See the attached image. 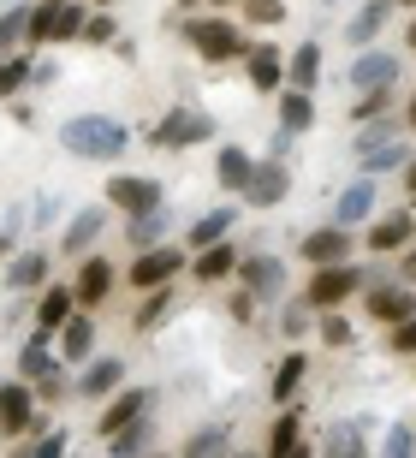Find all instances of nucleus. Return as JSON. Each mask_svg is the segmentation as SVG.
I'll list each match as a JSON object with an SVG mask.
<instances>
[{"label": "nucleus", "instance_id": "40", "mask_svg": "<svg viewBox=\"0 0 416 458\" xmlns=\"http://www.w3.org/2000/svg\"><path fill=\"white\" fill-rule=\"evenodd\" d=\"M24 30H30V6L18 0V6H6V13H0V54H13L18 42H24Z\"/></svg>", "mask_w": 416, "mask_h": 458}, {"label": "nucleus", "instance_id": "50", "mask_svg": "<svg viewBox=\"0 0 416 458\" xmlns=\"http://www.w3.org/2000/svg\"><path fill=\"white\" fill-rule=\"evenodd\" d=\"M386 345H393L399 357H416V316H411V322H399V327H393V334H386Z\"/></svg>", "mask_w": 416, "mask_h": 458}, {"label": "nucleus", "instance_id": "23", "mask_svg": "<svg viewBox=\"0 0 416 458\" xmlns=\"http://www.w3.org/2000/svg\"><path fill=\"white\" fill-rule=\"evenodd\" d=\"M386 18H393V0H363V6L351 13V24H345V42L369 48V42H375V36L386 30Z\"/></svg>", "mask_w": 416, "mask_h": 458}, {"label": "nucleus", "instance_id": "35", "mask_svg": "<svg viewBox=\"0 0 416 458\" xmlns=\"http://www.w3.org/2000/svg\"><path fill=\"white\" fill-rule=\"evenodd\" d=\"M42 280H48V256H42V250L13 256V268H6V286H13V292H30V286H42Z\"/></svg>", "mask_w": 416, "mask_h": 458}, {"label": "nucleus", "instance_id": "29", "mask_svg": "<svg viewBox=\"0 0 416 458\" xmlns=\"http://www.w3.org/2000/svg\"><path fill=\"white\" fill-rule=\"evenodd\" d=\"M191 274H197L202 286H215V280L238 274V250H233V244H208V250H197V256H191Z\"/></svg>", "mask_w": 416, "mask_h": 458}, {"label": "nucleus", "instance_id": "31", "mask_svg": "<svg viewBox=\"0 0 416 458\" xmlns=\"http://www.w3.org/2000/svg\"><path fill=\"white\" fill-rule=\"evenodd\" d=\"M303 375H310V357H303L298 345H292V352H285L280 363H274V399H280V405H292V399H298Z\"/></svg>", "mask_w": 416, "mask_h": 458}, {"label": "nucleus", "instance_id": "33", "mask_svg": "<svg viewBox=\"0 0 416 458\" xmlns=\"http://www.w3.org/2000/svg\"><path fill=\"white\" fill-rule=\"evenodd\" d=\"M149 441H155V417H137L132 428H119L114 441H107V453L114 458H149Z\"/></svg>", "mask_w": 416, "mask_h": 458}, {"label": "nucleus", "instance_id": "57", "mask_svg": "<svg viewBox=\"0 0 416 458\" xmlns=\"http://www.w3.org/2000/svg\"><path fill=\"white\" fill-rule=\"evenodd\" d=\"M404 42H411V48H416V18H411V30H404Z\"/></svg>", "mask_w": 416, "mask_h": 458}, {"label": "nucleus", "instance_id": "47", "mask_svg": "<svg viewBox=\"0 0 416 458\" xmlns=\"http://www.w3.org/2000/svg\"><path fill=\"white\" fill-rule=\"evenodd\" d=\"M83 24H89V13H83L78 0H66V6H60V24H54V42H72V36L83 42Z\"/></svg>", "mask_w": 416, "mask_h": 458}, {"label": "nucleus", "instance_id": "48", "mask_svg": "<svg viewBox=\"0 0 416 458\" xmlns=\"http://www.w3.org/2000/svg\"><path fill=\"white\" fill-rule=\"evenodd\" d=\"M244 13H250V24H280L285 0H244Z\"/></svg>", "mask_w": 416, "mask_h": 458}, {"label": "nucleus", "instance_id": "49", "mask_svg": "<svg viewBox=\"0 0 416 458\" xmlns=\"http://www.w3.org/2000/svg\"><path fill=\"white\" fill-rule=\"evenodd\" d=\"M114 18H107V13H89V24H83V42H96V48H107V42H114Z\"/></svg>", "mask_w": 416, "mask_h": 458}, {"label": "nucleus", "instance_id": "15", "mask_svg": "<svg viewBox=\"0 0 416 458\" xmlns=\"http://www.w3.org/2000/svg\"><path fill=\"white\" fill-rule=\"evenodd\" d=\"M72 292H78V310H96L107 292H114V262L107 256H83L78 280H72Z\"/></svg>", "mask_w": 416, "mask_h": 458}, {"label": "nucleus", "instance_id": "37", "mask_svg": "<svg viewBox=\"0 0 416 458\" xmlns=\"http://www.w3.org/2000/svg\"><path fill=\"white\" fill-rule=\"evenodd\" d=\"M280 334H285L292 345H298V340H310V334H316V310L303 304V298H292V304L280 310Z\"/></svg>", "mask_w": 416, "mask_h": 458}, {"label": "nucleus", "instance_id": "11", "mask_svg": "<svg viewBox=\"0 0 416 458\" xmlns=\"http://www.w3.org/2000/svg\"><path fill=\"white\" fill-rule=\"evenodd\" d=\"M298 256L310 268H333V262H351V233L345 226H316V233L298 238Z\"/></svg>", "mask_w": 416, "mask_h": 458}, {"label": "nucleus", "instance_id": "43", "mask_svg": "<svg viewBox=\"0 0 416 458\" xmlns=\"http://www.w3.org/2000/svg\"><path fill=\"white\" fill-rule=\"evenodd\" d=\"M166 310H173V292L161 286V292H149V298H143V310H137V322H132V327H137V334H155V327L166 322Z\"/></svg>", "mask_w": 416, "mask_h": 458}, {"label": "nucleus", "instance_id": "64", "mask_svg": "<svg viewBox=\"0 0 416 458\" xmlns=\"http://www.w3.org/2000/svg\"><path fill=\"white\" fill-rule=\"evenodd\" d=\"M149 458H161V453H149Z\"/></svg>", "mask_w": 416, "mask_h": 458}, {"label": "nucleus", "instance_id": "9", "mask_svg": "<svg viewBox=\"0 0 416 458\" xmlns=\"http://www.w3.org/2000/svg\"><path fill=\"white\" fill-rule=\"evenodd\" d=\"M357 96H375V89H393L399 84V54L386 48H363L357 60H351V78H345Z\"/></svg>", "mask_w": 416, "mask_h": 458}, {"label": "nucleus", "instance_id": "2", "mask_svg": "<svg viewBox=\"0 0 416 458\" xmlns=\"http://www.w3.org/2000/svg\"><path fill=\"white\" fill-rule=\"evenodd\" d=\"M357 292H369V274L357 268V262H333V268H316L303 280V304L316 310V316H327V310L351 304Z\"/></svg>", "mask_w": 416, "mask_h": 458}, {"label": "nucleus", "instance_id": "36", "mask_svg": "<svg viewBox=\"0 0 416 458\" xmlns=\"http://www.w3.org/2000/svg\"><path fill=\"white\" fill-rule=\"evenodd\" d=\"M357 167L375 179V173H393V167H411V149H404V137H393V143H381V149H369V155H357Z\"/></svg>", "mask_w": 416, "mask_h": 458}, {"label": "nucleus", "instance_id": "4", "mask_svg": "<svg viewBox=\"0 0 416 458\" xmlns=\"http://www.w3.org/2000/svg\"><path fill=\"white\" fill-rule=\"evenodd\" d=\"M208 137H215V119L202 114V107H166L155 119L149 143L155 149H191V143H208Z\"/></svg>", "mask_w": 416, "mask_h": 458}, {"label": "nucleus", "instance_id": "41", "mask_svg": "<svg viewBox=\"0 0 416 458\" xmlns=\"http://www.w3.org/2000/svg\"><path fill=\"white\" fill-rule=\"evenodd\" d=\"M24 84H36L30 54H13V60H0V96H18Z\"/></svg>", "mask_w": 416, "mask_h": 458}, {"label": "nucleus", "instance_id": "7", "mask_svg": "<svg viewBox=\"0 0 416 458\" xmlns=\"http://www.w3.org/2000/svg\"><path fill=\"white\" fill-rule=\"evenodd\" d=\"M155 411V387H119L107 405H101V417H96V435L101 441H114L119 428H132L137 417H149Z\"/></svg>", "mask_w": 416, "mask_h": 458}, {"label": "nucleus", "instance_id": "18", "mask_svg": "<svg viewBox=\"0 0 416 458\" xmlns=\"http://www.w3.org/2000/svg\"><path fill=\"white\" fill-rule=\"evenodd\" d=\"M363 435H369V417H351V423H333L316 458H369V441H363Z\"/></svg>", "mask_w": 416, "mask_h": 458}, {"label": "nucleus", "instance_id": "6", "mask_svg": "<svg viewBox=\"0 0 416 458\" xmlns=\"http://www.w3.org/2000/svg\"><path fill=\"white\" fill-rule=\"evenodd\" d=\"M107 203L137 221V215L161 208L166 197H161V179H149V173H114V179H107Z\"/></svg>", "mask_w": 416, "mask_h": 458}, {"label": "nucleus", "instance_id": "13", "mask_svg": "<svg viewBox=\"0 0 416 458\" xmlns=\"http://www.w3.org/2000/svg\"><path fill=\"white\" fill-rule=\"evenodd\" d=\"M363 304H369V316H375V322H411L416 316V286H369L363 292Z\"/></svg>", "mask_w": 416, "mask_h": 458}, {"label": "nucleus", "instance_id": "63", "mask_svg": "<svg viewBox=\"0 0 416 458\" xmlns=\"http://www.w3.org/2000/svg\"><path fill=\"white\" fill-rule=\"evenodd\" d=\"M220 6H233V0H220Z\"/></svg>", "mask_w": 416, "mask_h": 458}, {"label": "nucleus", "instance_id": "25", "mask_svg": "<svg viewBox=\"0 0 416 458\" xmlns=\"http://www.w3.org/2000/svg\"><path fill=\"white\" fill-rule=\"evenodd\" d=\"M303 441V411L298 405H280V417H274V428H267V446L262 458H292V446Z\"/></svg>", "mask_w": 416, "mask_h": 458}, {"label": "nucleus", "instance_id": "44", "mask_svg": "<svg viewBox=\"0 0 416 458\" xmlns=\"http://www.w3.org/2000/svg\"><path fill=\"white\" fill-rule=\"evenodd\" d=\"M393 137H399V119H375V125H363V131L351 137V149L369 155V149H381V143H393Z\"/></svg>", "mask_w": 416, "mask_h": 458}, {"label": "nucleus", "instance_id": "22", "mask_svg": "<svg viewBox=\"0 0 416 458\" xmlns=\"http://www.w3.org/2000/svg\"><path fill=\"white\" fill-rule=\"evenodd\" d=\"M411 238H416V221L399 208V215H381V221L369 226V250H375V256H386V250H411Z\"/></svg>", "mask_w": 416, "mask_h": 458}, {"label": "nucleus", "instance_id": "19", "mask_svg": "<svg viewBox=\"0 0 416 458\" xmlns=\"http://www.w3.org/2000/svg\"><path fill=\"white\" fill-rule=\"evenodd\" d=\"M101 226H107V208H78L66 221V233H60V250L66 256H89V244L101 238Z\"/></svg>", "mask_w": 416, "mask_h": 458}, {"label": "nucleus", "instance_id": "55", "mask_svg": "<svg viewBox=\"0 0 416 458\" xmlns=\"http://www.w3.org/2000/svg\"><path fill=\"white\" fill-rule=\"evenodd\" d=\"M404 125H411V131H416V96H411V102H404Z\"/></svg>", "mask_w": 416, "mask_h": 458}, {"label": "nucleus", "instance_id": "17", "mask_svg": "<svg viewBox=\"0 0 416 458\" xmlns=\"http://www.w3.org/2000/svg\"><path fill=\"white\" fill-rule=\"evenodd\" d=\"M369 208H375V179L363 173V179H351V185L339 191V203H333V226H345V233H351V226L369 221Z\"/></svg>", "mask_w": 416, "mask_h": 458}, {"label": "nucleus", "instance_id": "16", "mask_svg": "<svg viewBox=\"0 0 416 458\" xmlns=\"http://www.w3.org/2000/svg\"><path fill=\"white\" fill-rule=\"evenodd\" d=\"M72 316H78V292H72V286H48V292H42V304H36V334L54 340Z\"/></svg>", "mask_w": 416, "mask_h": 458}, {"label": "nucleus", "instance_id": "56", "mask_svg": "<svg viewBox=\"0 0 416 458\" xmlns=\"http://www.w3.org/2000/svg\"><path fill=\"white\" fill-rule=\"evenodd\" d=\"M292 458H316V453H310V446H303V441H298V446H292Z\"/></svg>", "mask_w": 416, "mask_h": 458}, {"label": "nucleus", "instance_id": "38", "mask_svg": "<svg viewBox=\"0 0 416 458\" xmlns=\"http://www.w3.org/2000/svg\"><path fill=\"white\" fill-rule=\"evenodd\" d=\"M72 453V435L66 428H48L42 441H18L13 446V458H66Z\"/></svg>", "mask_w": 416, "mask_h": 458}, {"label": "nucleus", "instance_id": "28", "mask_svg": "<svg viewBox=\"0 0 416 458\" xmlns=\"http://www.w3.org/2000/svg\"><path fill=\"white\" fill-rule=\"evenodd\" d=\"M54 369H66V363L48 352L42 334H30V340L18 345V381H42V375H54Z\"/></svg>", "mask_w": 416, "mask_h": 458}, {"label": "nucleus", "instance_id": "5", "mask_svg": "<svg viewBox=\"0 0 416 458\" xmlns=\"http://www.w3.org/2000/svg\"><path fill=\"white\" fill-rule=\"evenodd\" d=\"M184 262H191V256H184L179 244H155V250H137L125 280H132L137 292H161V286H173V274H184Z\"/></svg>", "mask_w": 416, "mask_h": 458}, {"label": "nucleus", "instance_id": "1", "mask_svg": "<svg viewBox=\"0 0 416 458\" xmlns=\"http://www.w3.org/2000/svg\"><path fill=\"white\" fill-rule=\"evenodd\" d=\"M60 143H66V155H78V161H114V155L132 143V131H125L114 114H72L66 125H60Z\"/></svg>", "mask_w": 416, "mask_h": 458}, {"label": "nucleus", "instance_id": "10", "mask_svg": "<svg viewBox=\"0 0 416 458\" xmlns=\"http://www.w3.org/2000/svg\"><path fill=\"white\" fill-rule=\"evenodd\" d=\"M285 197H292V167L285 161H256V173H250V185H244V203L250 208H280Z\"/></svg>", "mask_w": 416, "mask_h": 458}, {"label": "nucleus", "instance_id": "12", "mask_svg": "<svg viewBox=\"0 0 416 458\" xmlns=\"http://www.w3.org/2000/svg\"><path fill=\"white\" fill-rule=\"evenodd\" d=\"M30 417H36V387H30V381H18V375H13V381H0V428L18 441Z\"/></svg>", "mask_w": 416, "mask_h": 458}, {"label": "nucleus", "instance_id": "3", "mask_svg": "<svg viewBox=\"0 0 416 458\" xmlns=\"http://www.w3.org/2000/svg\"><path fill=\"white\" fill-rule=\"evenodd\" d=\"M184 42L208 60V66H220V60H244L250 42L226 24V18H184Z\"/></svg>", "mask_w": 416, "mask_h": 458}, {"label": "nucleus", "instance_id": "42", "mask_svg": "<svg viewBox=\"0 0 416 458\" xmlns=\"http://www.w3.org/2000/svg\"><path fill=\"white\" fill-rule=\"evenodd\" d=\"M54 24H60V6H54V0H36V6H30V30H24V42H36V48H42V42H54Z\"/></svg>", "mask_w": 416, "mask_h": 458}, {"label": "nucleus", "instance_id": "58", "mask_svg": "<svg viewBox=\"0 0 416 458\" xmlns=\"http://www.w3.org/2000/svg\"><path fill=\"white\" fill-rule=\"evenodd\" d=\"M226 458H256V453H226Z\"/></svg>", "mask_w": 416, "mask_h": 458}, {"label": "nucleus", "instance_id": "26", "mask_svg": "<svg viewBox=\"0 0 416 458\" xmlns=\"http://www.w3.org/2000/svg\"><path fill=\"white\" fill-rule=\"evenodd\" d=\"M226 453H233V423H202L179 446V458H226Z\"/></svg>", "mask_w": 416, "mask_h": 458}, {"label": "nucleus", "instance_id": "8", "mask_svg": "<svg viewBox=\"0 0 416 458\" xmlns=\"http://www.w3.org/2000/svg\"><path fill=\"white\" fill-rule=\"evenodd\" d=\"M238 280H244V292L256 298V304H274V298H285V262L280 256H238Z\"/></svg>", "mask_w": 416, "mask_h": 458}, {"label": "nucleus", "instance_id": "14", "mask_svg": "<svg viewBox=\"0 0 416 458\" xmlns=\"http://www.w3.org/2000/svg\"><path fill=\"white\" fill-rule=\"evenodd\" d=\"M119 387H125V363H119V357H89V369L78 375V393L83 399H101V405H107Z\"/></svg>", "mask_w": 416, "mask_h": 458}, {"label": "nucleus", "instance_id": "53", "mask_svg": "<svg viewBox=\"0 0 416 458\" xmlns=\"http://www.w3.org/2000/svg\"><path fill=\"white\" fill-rule=\"evenodd\" d=\"M404 286H416V250H404Z\"/></svg>", "mask_w": 416, "mask_h": 458}, {"label": "nucleus", "instance_id": "46", "mask_svg": "<svg viewBox=\"0 0 416 458\" xmlns=\"http://www.w3.org/2000/svg\"><path fill=\"white\" fill-rule=\"evenodd\" d=\"M381 458H416V428L411 423H393L381 441Z\"/></svg>", "mask_w": 416, "mask_h": 458}, {"label": "nucleus", "instance_id": "61", "mask_svg": "<svg viewBox=\"0 0 416 458\" xmlns=\"http://www.w3.org/2000/svg\"><path fill=\"white\" fill-rule=\"evenodd\" d=\"M101 6H114V0H101Z\"/></svg>", "mask_w": 416, "mask_h": 458}, {"label": "nucleus", "instance_id": "30", "mask_svg": "<svg viewBox=\"0 0 416 458\" xmlns=\"http://www.w3.org/2000/svg\"><path fill=\"white\" fill-rule=\"evenodd\" d=\"M250 173H256V161H250V149H238V143H226V149L215 155V179H220V191H244V185H250Z\"/></svg>", "mask_w": 416, "mask_h": 458}, {"label": "nucleus", "instance_id": "52", "mask_svg": "<svg viewBox=\"0 0 416 458\" xmlns=\"http://www.w3.org/2000/svg\"><path fill=\"white\" fill-rule=\"evenodd\" d=\"M285 149H292V137L274 131V143H267V161H285Z\"/></svg>", "mask_w": 416, "mask_h": 458}, {"label": "nucleus", "instance_id": "54", "mask_svg": "<svg viewBox=\"0 0 416 458\" xmlns=\"http://www.w3.org/2000/svg\"><path fill=\"white\" fill-rule=\"evenodd\" d=\"M404 191H416V155H411V167H404Z\"/></svg>", "mask_w": 416, "mask_h": 458}, {"label": "nucleus", "instance_id": "21", "mask_svg": "<svg viewBox=\"0 0 416 458\" xmlns=\"http://www.w3.org/2000/svg\"><path fill=\"white\" fill-rule=\"evenodd\" d=\"M54 340H60V363H89V357H96V322L78 310V316H72Z\"/></svg>", "mask_w": 416, "mask_h": 458}, {"label": "nucleus", "instance_id": "60", "mask_svg": "<svg viewBox=\"0 0 416 458\" xmlns=\"http://www.w3.org/2000/svg\"><path fill=\"white\" fill-rule=\"evenodd\" d=\"M179 6H197V0H179Z\"/></svg>", "mask_w": 416, "mask_h": 458}, {"label": "nucleus", "instance_id": "24", "mask_svg": "<svg viewBox=\"0 0 416 458\" xmlns=\"http://www.w3.org/2000/svg\"><path fill=\"white\" fill-rule=\"evenodd\" d=\"M244 66H250V84L256 89H280L285 84V54L274 48V42H256V48L244 54Z\"/></svg>", "mask_w": 416, "mask_h": 458}, {"label": "nucleus", "instance_id": "34", "mask_svg": "<svg viewBox=\"0 0 416 458\" xmlns=\"http://www.w3.org/2000/svg\"><path fill=\"white\" fill-rule=\"evenodd\" d=\"M166 226H173V215H166V203H161V208H149V215H137V221L125 226V238H132L137 250H155V244H166Z\"/></svg>", "mask_w": 416, "mask_h": 458}, {"label": "nucleus", "instance_id": "51", "mask_svg": "<svg viewBox=\"0 0 416 458\" xmlns=\"http://www.w3.org/2000/svg\"><path fill=\"white\" fill-rule=\"evenodd\" d=\"M60 393H66V375H42V381H36V399H60Z\"/></svg>", "mask_w": 416, "mask_h": 458}, {"label": "nucleus", "instance_id": "59", "mask_svg": "<svg viewBox=\"0 0 416 458\" xmlns=\"http://www.w3.org/2000/svg\"><path fill=\"white\" fill-rule=\"evenodd\" d=\"M393 6H416V0H393Z\"/></svg>", "mask_w": 416, "mask_h": 458}, {"label": "nucleus", "instance_id": "32", "mask_svg": "<svg viewBox=\"0 0 416 458\" xmlns=\"http://www.w3.org/2000/svg\"><path fill=\"white\" fill-rule=\"evenodd\" d=\"M310 125H316V96L285 89V96H280V131H285V137H303Z\"/></svg>", "mask_w": 416, "mask_h": 458}, {"label": "nucleus", "instance_id": "39", "mask_svg": "<svg viewBox=\"0 0 416 458\" xmlns=\"http://www.w3.org/2000/svg\"><path fill=\"white\" fill-rule=\"evenodd\" d=\"M316 334H321V345H333V352H345V345L357 340V327H351V316H339V310L316 316Z\"/></svg>", "mask_w": 416, "mask_h": 458}, {"label": "nucleus", "instance_id": "20", "mask_svg": "<svg viewBox=\"0 0 416 458\" xmlns=\"http://www.w3.org/2000/svg\"><path fill=\"white\" fill-rule=\"evenodd\" d=\"M238 226V208L233 203H220V208H208V215H197V221H191V250H208V244H226V233H233Z\"/></svg>", "mask_w": 416, "mask_h": 458}, {"label": "nucleus", "instance_id": "27", "mask_svg": "<svg viewBox=\"0 0 416 458\" xmlns=\"http://www.w3.org/2000/svg\"><path fill=\"white\" fill-rule=\"evenodd\" d=\"M316 78H321V48L316 42H303V48H292L285 54V89H316Z\"/></svg>", "mask_w": 416, "mask_h": 458}, {"label": "nucleus", "instance_id": "45", "mask_svg": "<svg viewBox=\"0 0 416 458\" xmlns=\"http://www.w3.org/2000/svg\"><path fill=\"white\" fill-rule=\"evenodd\" d=\"M386 107H393V89H375V96H357L351 102V119L357 125H375V119H386Z\"/></svg>", "mask_w": 416, "mask_h": 458}, {"label": "nucleus", "instance_id": "62", "mask_svg": "<svg viewBox=\"0 0 416 458\" xmlns=\"http://www.w3.org/2000/svg\"><path fill=\"white\" fill-rule=\"evenodd\" d=\"M54 6H66V0H54Z\"/></svg>", "mask_w": 416, "mask_h": 458}]
</instances>
